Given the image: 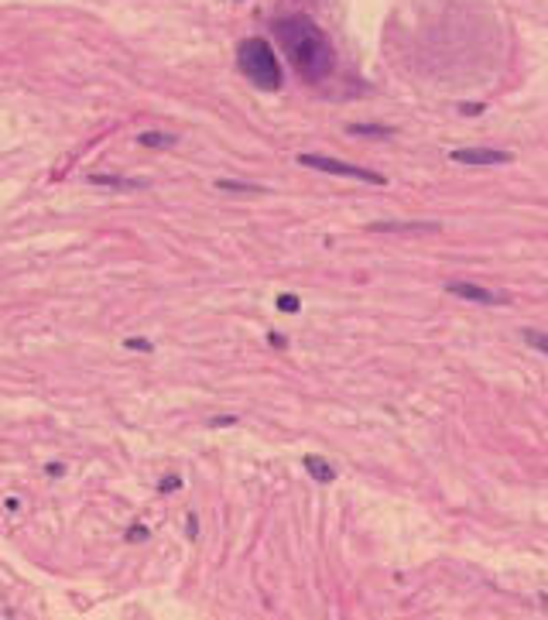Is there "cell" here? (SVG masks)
Wrapping results in <instances>:
<instances>
[{"mask_svg":"<svg viewBox=\"0 0 548 620\" xmlns=\"http://www.w3.org/2000/svg\"><path fill=\"white\" fill-rule=\"evenodd\" d=\"M302 466H305L309 476L319 480V483H333V480H336V469H333L322 456H312V452H309V456H302Z\"/></svg>","mask_w":548,"mask_h":620,"instance_id":"cell-6","label":"cell"},{"mask_svg":"<svg viewBox=\"0 0 548 620\" xmlns=\"http://www.w3.org/2000/svg\"><path fill=\"white\" fill-rule=\"evenodd\" d=\"M298 305H302V302H298L295 295H277V309H281V312H298Z\"/></svg>","mask_w":548,"mask_h":620,"instance_id":"cell-13","label":"cell"},{"mask_svg":"<svg viewBox=\"0 0 548 620\" xmlns=\"http://www.w3.org/2000/svg\"><path fill=\"white\" fill-rule=\"evenodd\" d=\"M45 469H48V476H62L66 473V466H59V463H48Z\"/></svg>","mask_w":548,"mask_h":620,"instance_id":"cell-18","label":"cell"},{"mask_svg":"<svg viewBox=\"0 0 548 620\" xmlns=\"http://www.w3.org/2000/svg\"><path fill=\"white\" fill-rule=\"evenodd\" d=\"M346 134H353V137H391L394 127H387V124H346Z\"/></svg>","mask_w":548,"mask_h":620,"instance_id":"cell-8","label":"cell"},{"mask_svg":"<svg viewBox=\"0 0 548 620\" xmlns=\"http://www.w3.org/2000/svg\"><path fill=\"white\" fill-rule=\"evenodd\" d=\"M521 336H525V343H528V347H535V350H542V353L548 356V333H538V329H525Z\"/></svg>","mask_w":548,"mask_h":620,"instance_id":"cell-12","label":"cell"},{"mask_svg":"<svg viewBox=\"0 0 548 620\" xmlns=\"http://www.w3.org/2000/svg\"><path fill=\"white\" fill-rule=\"evenodd\" d=\"M459 113H466V117H476V113H483V103H462V106H459Z\"/></svg>","mask_w":548,"mask_h":620,"instance_id":"cell-16","label":"cell"},{"mask_svg":"<svg viewBox=\"0 0 548 620\" xmlns=\"http://www.w3.org/2000/svg\"><path fill=\"white\" fill-rule=\"evenodd\" d=\"M124 347H127V350H141V353H151V343H148V340H127Z\"/></svg>","mask_w":548,"mask_h":620,"instance_id":"cell-15","label":"cell"},{"mask_svg":"<svg viewBox=\"0 0 548 620\" xmlns=\"http://www.w3.org/2000/svg\"><path fill=\"white\" fill-rule=\"evenodd\" d=\"M175 137L172 134H158V130H141L137 134V144H144V148H168Z\"/></svg>","mask_w":548,"mask_h":620,"instance_id":"cell-11","label":"cell"},{"mask_svg":"<svg viewBox=\"0 0 548 620\" xmlns=\"http://www.w3.org/2000/svg\"><path fill=\"white\" fill-rule=\"evenodd\" d=\"M370 230H384V233H436L439 223H373Z\"/></svg>","mask_w":548,"mask_h":620,"instance_id":"cell-7","label":"cell"},{"mask_svg":"<svg viewBox=\"0 0 548 620\" xmlns=\"http://www.w3.org/2000/svg\"><path fill=\"white\" fill-rule=\"evenodd\" d=\"M298 165L302 168H315V172H326V175H343V178H360L370 185H384V175L360 168V165H350V162H340V158H329V155H298Z\"/></svg>","mask_w":548,"mask_h":620,"instance_id":"cell-3","label":"cell"},{"mask_svg":"<svg viewBox=\"0 0 548 620\" xmlns=\"http://www.w3.org/2000/svg\"><path fill=\"white\" fill-rule=\"evenodd\" d=\"M179 487H182V476H168V480H162V483H158V490H162V494H175Z\"/></svg>","mask_w":548,"mask_h":620,"instance_id":"cell-14","label":"cell"},{"mask_svg":"<svg viewBox=\"0 0 548 620\" xmlns=\"http://www.w3.org/2000/svg\"><path fill=\"white\" fill-rule=\"evenodd\" d=\"M185 525H188V528H185V532H188V538H195V534H199V521H195V518H188Z\"/></svg>","mask_w":548,"mask_h":620,"instance_id":"cell-19","label":"cell"},{"mask_svg":"<svg viewBox=\"0 0 548 620\" xmlns=\"http://www.w3.org/2000/svg\"><path fill=\"white\" fill-rule=\"evenodd\" d=\"M456 165H469V168H483V165H511L514 155L511 151H497V148H456L449 155Z\"/></svg>","mask_w":548,"mask_h":620,"instance_id":"cell-4","label":"cell"},{"mask_svg":"<svg viewBox=\"0 0 548 620\" xmlns=\"http://www.w3.org/2000/svg\"><path fill=\"white\" fill-rule=\"evenodd\" d=\"M237 62H240V72L257 89H264V93H274V89H281V83H284L281 62H277V55H274L271 41H264V38H247V41H240Z\"/></svg>","mask_w":548,"mask_h":620,"instance_id":"cell-2","label":"cell"},{"mask_svg":"<svg viewBox=\"0 0 548 620\" xmlns=\"http://www.w3.org/2000/svg\"><path fill=\"white\" fill-rule=\"evenodd\" d=\"M216 188H219V192H247V195L264 192V185H254V182H230V178H216Z\"/></svg>","mask_w":548,"mask_h":620,"instance_id":"cell-10","label":"cell"},{"mask_svg":"<svg viewBox=\"0 0 548 620\" xmlns=\"http://www.w3.org/2000/svg\"><path fill=\"white\" fill-rule=\"evenodd\" d=\"M274 38H277L284 59L295 66V72L305 83H322L333 72V66H336L333 45H329V38L322 35V28L312 17H305V14L277 17L274 21Z\"/></svg>","mask_w":548,"mask_h":620,"instance_id":"cell-1","label":"cell"},{"mask_svg":"<svg viewBox=\"0 0 548 620\" xmlns=\"http://www.w3.org/2000/svg\"><path fill=\"white\" fill-rule=\"evenodd\" d=\"M141 538H148V528H130L127 532V541H141Z\"/></svg>","mask_w":548,"mask_h":620,"instance_id":"cell-17","label":"cell"},{"mask_svg":"<svg viewBox=\"0 0 548 620\" xmlns=\"http://www.w3.org/2000/svg\"><path fill=\"white\" fill-rule=\"evenodd\" d=\"M446 291L456 295V298L473 302V305H507L504 291H493V288H483V284H473V281H449Z\"/></svg>","mask_w":548,"mask_h":620,"instance_id":"cell-5","label":"cell"},{"mask_svg":"<svg viewBox=\"0 0 548 620\" xmlns=\"http://www.w3.org/2000/svg\"><path fill=\"white\" fill-rule=\"evenodd\" d=\"M92 185H110V188H144L148 182L141 178H117V175H90Z\"/></svg>","mask_w":548,"mask_h":620,"instance_id":"cell-9","label":"cell"}]
</instances>
